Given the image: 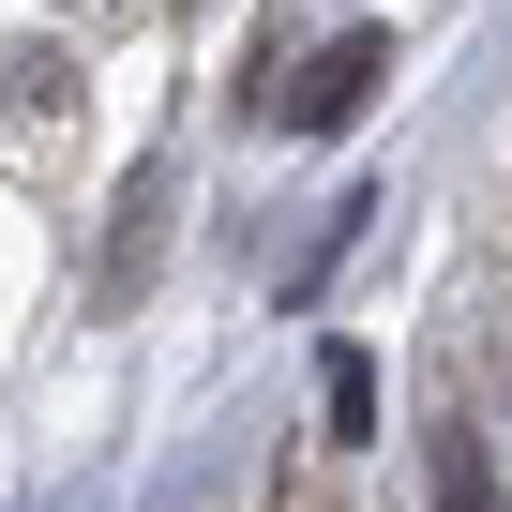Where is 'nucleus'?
Returning <instances> with one entry per match:
<instances>
[{
    "instance_id": "nucleus-1",
    "label": "nucleus",
    "mask_w": 512,
    "mask_h": 512,
    "mask_svg": "<svg viewBox=\"0 0 512 512\" xmlns=\"http://www.w3.org/2000/svg\"><path fill=\"white\" fill-rule=\"evenodd\" d=\"M377 76H392V46H377V31H347V46H317V61H302L287 121H302V136H332V121H362V91H377Z\"/></svg>"
}]
</instances>
